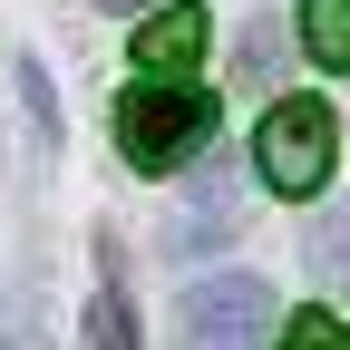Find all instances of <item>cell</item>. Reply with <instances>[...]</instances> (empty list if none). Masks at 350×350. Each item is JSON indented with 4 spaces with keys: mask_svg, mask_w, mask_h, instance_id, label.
I'll list each match as a JSON object with an SVG mask.
<instances>
[{
    "mask_svg": "<svg viewBox=\"0 0 350 350\" xmlns=\"http://www.w3.org/2000/svg\"><path fill=\"white\" fill-rule=\"evenodd\" d=\"M98 10H137V0H98Z\"/></svg>",
    "mask_w": 350,
    "mask_h": 350,
    "instance_id": "cell-11",
    "label": "cell"
},
{
    "mask_svg": "<svg viewBox=\"0 0 350 350\" xmlns=\"http://www.w3.org/2000/svg\"><path fill=\"white\" fill-rule=\"evenodd\" d=\"M340 350H350V331H340Z\"/></svg>",
    "mask_w": 350,
    "mask_h": 350,
    "instance_id": "cell-12",
    "label": "cell"
},
{
    "mask_svg": "<svg viewBox=\"0 0 350 350\" xmlns=\"http://www.w3.org/2000/svg\"><path fill=\"white\" fill-rule=\"evenodd\" d=\"M331 146H340L331 107H321V98H282L273 117H262V137H253V156H262V185H273V195H321Z\"/></svg>",
    "mask_w": 350,
    "mask_h": 350,
    "instance_id": "cell-3",
    "label": "cell"
},
{
    "mask_svg": "<svg viewBox=\"0 0 350 350\" xmlns=\"http://www.w3.org/2000/svg\"><path fill=\"white\" fill-rule=\"evenodd\" d=\"M273 282L262 273H204L175 292V350H262L273 340Z\"/></svg>",
    "mask_w": 350,
    "mask_h": 350,
    "instance_id": "cell-2",
    "label": "cell"
},
{
    "mask_svg": "<svg viewBox=\"0 0 350 350\" xmlns=\"http://www.w3.org/2000/svg\"><path fill=\"white\" fill-rule=\"evenodd\" d=\"M195 59H204V10H195V0H175V10H156L137 29V68L146 78H185Z\"/></svg>",
    "mask_w": 350,
    "mask_h": 350,
    "instance_id": "cell-5",
    "label": "cell"
},
{
    "mask_svg": "<svg viewBox=\"0 0 350 350\" xmlns=\"http://www.w3.org/2000/svg\"><path fill=\"white\" fill-rule=\"evenodd\" d=\"M234 234H243V214H234V195L204 175V204H175L156 243H165V262H214V253L234 243Z\"/></svg>",
    "mask_w": 350,
    "mask_h": 350,
    "instance_id": "cell-4",
    "label": "cell"
},
{
    "mask_svg": "<svg viewBox=\"0 0 350 350\" xmlns=\"http://www.w3.org/2000/svg\"><path fill=\"white\" fill-rule=\"evenodd\" d=\"M204 137H214V98H204V88L146 78V88H126V98H117V146H126L137 175H175Z\"/></svg>",
    "mask_w": 350,
    "mask_h": 350,
    "instance_id": "cell-1",
    "label": "cell"
},
{
    "mask_svg": "<svg viewBox=\"0 0 350 350\" xmlns=\"http://www.w3.org/2000/svg\"><path fill=\"white\" fill-rule=\"evenodd\" d=\"M88 340H98V350H137V321H126V292L117 282L88 301Z\"/></svg>",
    "mask_w": 350,
    "mask_h": 350,
    "instance_id": "cell-8",
    "label": "cell"
},
{
    "mask_svg": "<svg viewBox=\"0 0 350 350\" xmlns=\"http://www.w3.org/2000/svg\"><path fill=\"white\" fill-rule=\"evenodd\" d=\"M282 68V29L273 20H243V39H234V78H273Z\"/></svg>",
    "mask_w": 350,
    "mask_h": 350,
    "instance_id": "cell-7",
    "label": "cell"
},
{
    "mask_svg": "<svg viewBox=\"0 0 350 350\" xmlns=\"http://www.w3.org/2000/svg\"><path fill=\"white\" fill-rule=\"evenodd\" d=\"M292 350H340V331H331V312H312V321H301V331H292Z\"/></svg>",
    "mask_w": 350,
    "mask_h": 350,
    "instance_id": "cell-10",
    "label": "cell"
},
{
    "mask_svg": "<svg viewBox=\"0 0 350 350\" xmlns=\"http://www.w3.org/2000/svg\"><path fill=\"white\" fill-rule=\"evenodd\" d=\"M312 273H321V282H340V292H350V214H331V224H321V234H312Z\"/></svg>",
    "mask_w": 350,
    "mask_h": 350,
    "instance_id": "cell-9",
    "label": "cell"
},
{
    "mask_svg": "<svg viewBox=\"0 0 350 350\" xmlns=\"http://www.w3.org/2000/svg\"><path fill=\"white\" fill-rule=\"evenodd\" d=\"M301 49L321 68H350V0H301Z\"/></svg>",
    "mask_w": 350,
    "mask_h": 350,
    "instance_id": "cell-6",
    "label": "cell"
}]
</instances>
